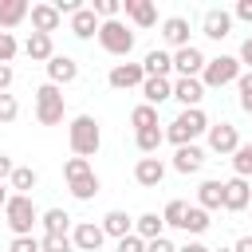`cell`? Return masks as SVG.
Masks as SVG:
<instances>
[{
    "label": "cell",
    "mask_w": 252,
    "mask_h": 252,
    "mask_svg": "<svg viewBox=\"0 0 252 252\" xmlns=\"http://www.w3.org/2000/svg\"><path fill=\"white\" fill-rule=\"evenodd\" d=\"M32 32H39V35H51V32H59V24H63V16L55 12V4H32Z\"/></svg>",
    "instance_id": "2e32d148"
},
{
    "label": "cell",
    "mask_w": 252,
    "mask_h": 252,
    "mask_svg": "<svg viewBox=\"0 0 252 252\" xmlns=\"http://www.w3.org/2000/svg\"><path fill=\"white\" fill-rule=\"evenodd\" d=\"M134 236H142V240H158V236H165V220H161V213H142V217H134Z\"/></svg>",
    "instance_id": "4316f807"
},
{
    "label": "cell",
    "mask_w": 252,
    "mask_h": 252,
    "mask_svg": "<svg viewBox=\"0 0 252 252\" xmlns=\"http://www.w3.org/2000/svg\"><path fill=\"white\" fill-rule=\"evenodd\" d=\"M39 185V173L32 169V165H16L12 169V177H8V189L12 193H20V197H32V189Z\"/></svg>",
    "instance_id": "484cf974"
},
{
    "label": "cell",
    "mask_w": 252,
    "mask_h": 252,
    "mask_svg": "<svg viewBox=\"0 0 252 252\" xmlns=\"http://www.w3.org/2000/svg\"><path fill=\"white\" fill-rule=\"evenodd\" d=\"M146 252H177V244L169 236H158V240H146Z\"/></svg>",
    "instance_id": "ee69618b"
},
{
    "label": "cell",
    "mask_w": 252,
    "mask_h": 252,
    "mask_svg": "<svg viewBox=\"0 0 252 252\" xmlns=\"http://www.w3.org/2000/svg\"><path fill=\"white\" fill-rule=\"evenodd\" d=\"M134 181H138L142 189H158V185L165 181V161H161L158 154L138 158V165H134Z\"/></svg>",
    "instance_id": "4fadbf2b"
},
{
    "label": "cell",
    "mask_w": 252,
    "mask_h": 252,
    "mask_svg": "<svg viewBox=\"0 0 252 252\" xmlns=\"http://www.w3.org/2000/svg\"><path fill=\"white\" fill-rule=\"evenodd\" d=\"M232 20H244V24H252V0H236V8H232Z\"/></svg>",
    "instance_id": "f6af8a7d"
},
{
    "label": "cell",
    "mask_w": 252,
    "mask_h": 252,
    "mask_svg": "<svg viewBox=\"0 0 252 252\" xmlns=\"http://www.w3.org/2000/svg\"><path fill=\"white\" fill-rule=\"evenodd\" d=\"M236 59H240V67H244V71H252V35L240 43V55H236Z\"/></svg>",
    "instance_id": "bcb514c9"
},
{
    "label": "cell",
    "mask_w": 252,
    "mask_h": 252,
    "mask_svg": "<svg viewBox=\"0 0 252 252\" xmlns=\"http://www.w3.org/2000/svg\"><path fill=\"white\" fill-rule=\"evenodd\" d=\"M177 252H213V248L201 244V240H185V244H177Z\"/></svg>",
    "instance_id": "681fc988"
},
{
    "label": "cell",
    "mask_w": 252,
    "mask_h": 252,
    "mask_svg": "<svg viewBox=\"0 0 252 252\" xmlns=\"http://www.w3.org/2000/svg\"><path fill=\"white\" fill-rule=\"evenodd\" d=\"M28 12H32V4H28V0H0V32L20 28V24L28 20Z\"/></svg>",
    "instance_id": "cb8c5ba5"
},
{
    "label": "cell",
    "mask_w": 252,
    "mask_h": 252,
    "mask_svg": "<svg viewBox=\"0 0 252 252\" xmlns=\"http://www.w3.org/2000/svg\"><path fill=\"white\" fill-rule=\"evenodd\" d=\"M12 79H16V71H12L8 63H0V94H8V87H12Z\"/></svg>",
    "instance_id": "7dc6e473"
},
{
    "label": "cell",
    "mask_w": 252,
    "mask_h": 252,
    "mask_svg": "<svg viewBox=\"0 0 252 252\" xmlns=\"http://www.w3.org/2000/svg\"><path fill=\"white\" fill-rule=\"evenodd\" d=\"M236 98H240V110L252 114V71H240V79H236Z\"/></svg>",
    "instance_id": "8d00e7d4"
},
{
    "label": "cell",
    "mask_w": 252,
    "mask_h": 252,
    "mask_svg": "<svg viewBox=\"0 0 252 252\" xmlns=\"http://www.w3.org/2000/svg\"><path fill=\"white\" fill-rule=\"evenodd\" d=\"M91 169H94V165H91L87 158H67V161H63V177H67V181H75V177H83V173H91Z\"/></svg>",
    "instance_id": "f35d334b"
},
{
    "label": "cell",
    "mask_w": 252,
    "mask_h": 252,
    "mask_svg": "<svg viewBox=\"0 0 252 252\" xmlns=\"http://www.w3.org/2000/svg\"><path fill=\"white\" fill-rule=\"evenodd\" d=\"M220 197H224V181H201V185H197V205H201L205 213L220 209Z\"/></svg>",
    "instance_id": "f1b7e54d"
},
{
    "label": "cell",
    "mask_w": 252,
    "mask_h": 252,
    "mask_svg": "<svg viewBox=\"0 0 252 252\" xmlns=\"http://www.w3.org/2000/svg\"><path fill=\"white\" fill-rule=\"evenodd\" d=\"M130 126H134V130H154V126H161V122H158V110H154V106L138 102V106L130 110Z\"/></svg>",
    "instance_id": "836d02e7"
},
{
    "label": "cell",
    "mask_w": 252,
    "mask_h": 252,
    "mask_svg": "<svg viewBox=\"0 0 252 252\" xmlns=\"http://www.w3.org/2000/svg\"><path fill=\"white\" fill-rule=\"evenodd\" d=\"M205 130H209V114H205L201 106H193V110H181L161 134H165V142H173V146H193Z\"/></svg>",
    "instance_id": "7a4b0ae2"
},
{
    "label": "cell",
    "mask_w": 252,
    "mask_h": 252,
    "mask_svg": "<svg viewBox=\"0 0 252 252\" xmlns=\"http://www.w3.org/2000/svg\"><path fill=\"white\" fill-rule=\"evenodd\" d=\"M232 252H252V236H240V240L232 244Z\"/></svg>",
    "instance_id": "f907efd6"
},
{
    "label": "cell",
    "mask_w": 252,
    "mask_h": 252,
    "mask_svg": "<svg viewBox=\"0 0 252 252\" xmlns=\"http://www.w3.org/2000/svg\"><path fill=\"white\" fill-rule=\"evenodd\" d=\"M122 12H126V20L134 24V28H154L158 24V8L150 4V0H122Z\"/></svg>",
    "instance_id": "e0dca14e"
},
{
    "label": "cell",
    "mask_w": 252,
    "mask_h": 252,
    "mask_svg": "<svg viewBox=\"0 0 252 252\" xmlns=\"http://www.w3.org/2000/svg\"><path fill=\"white\" fill-rule=\"evenodd\" d=\"M248 205H252V185H248L244 177H232V181H224L220 209H224V213H244Z\"/></svg>",
    "instance_id": "30bf717a"
},
{
    "label": "cell",
    "mask_w": 252,
    "mask_h": 252,
    "mask_svg": "<svg viewBox=\"0 0 252 252\" xmlns=\"http://www.w3.org/2000/svg\"><path fill=\"white\" fill-rule=\"evenodd\" d=\"M12 169H16V161H12L8 154H0V185H4L8 177H12Z\"/></svg>",
    "instance_id": "c3c4849f"
},
{
    "label": "cell",
    "mask_w": 252,
    "mask_h": 252,
    "mask_svg": "<svg viewBox=\"0 0 252 252\" xmlns=\"http://www.w3.org/2000/svg\"><path fill=\"white\" fill-rule=\"evenodd\" d=\"M16 118H20L16 94H0V126H8V122H16Z\"/></svg>",
    "instance_id": "60d3db41"
},
{
    "label": "cell",
    "mask_w": 252,
    "mask_h": 252,
    "mask_svg": "<svg viewBox=\"0 0 252 252\" xmlns=\"http://www.w3.org/2000/svg\"><path fill=\"white\" fill-rule=\"evenodd\" d=\"M102 240H106V232H102V224H94V220H79V224L71 228V244H75V252H98Z\"/></svg>",
    "instance_id": "8fae6325"
},
{
    "label": "cell",
    "mask_w": 252,
    "mask_h": 252,
    "mask_svg": "<svg viewBox=\"0 0 252 252\" xmlns=\"http://www.w3.org/2000/svg\"><path fill=\"white\" fill-rule=\"evenodd\" d=\"M20 55V43H16V35L12 32H0V63H8L12 67V59Z\"/></svg>",
    "instance_id": "ab89813d"
},
{
    "label": "cell",
    "mask_w": 252,
    "mask_h": 252,
    "mask_svg": "<svg viewBox=\"0 0 252 252\" xmlns=\"http://www.w3.org/2000/svg\"><path fill=\"white\" fill-rule=\"evenodd\" d=\"M39 224H43V232H71V213L67 209H43Z\"/></svg>",
    "instance_id": "4dcf8cb0"
},
{
    "label": "cell",
    "mask_w": 252,
    "mask_h": 252,
    "mask_svg": "<svg viewBox=\"0 0 252 252\" xmlns=\"http://www.w3.org/2000/svg\"><path fill=\"white\" fill-rule=\"evenodd\" d=\"M91 12H94L98 20H118V16H122V0H94Z\"/></svg>",
    "instance_id": "74e56055"
},
{
    "label": "cell",
    "mask_w": 252,
    "mask_h": 252,
    "mask_svg": "<svg viewBox=\"0 0 252 252\" xmlns=\"http://www.w3.org/2000/svg\"><path fill=\"white\" fill-rule=\"evenodd\" d=\"M39 252H75L71 232H43L39 236Z\"/></svg>",
    "instance_id": "e575fe53"
},
{
    "label": "cell",
    "mask_w": 252,
    "mask_h": 252,
    "mask_svg": "<svg viewBox=\"0 0 252 252\" xmlns=\"http://www.w3.org/2000/svg\"><path fill=\"white\" fill-rule=\"evenodd\" d=\"M161 39H165L173 51L189 47V20H185V16H165V20H161Z\"/></svg>",
    "instance_id": "ac0fdd59"
},
{
    "label": "cell",
    "mask_w": 252,
    "mask_h": 252,
    "mask_svg": "<svg viewBox=\"0 0 252 252\" xmlns=\"http://www.w3.org/2000/svg\"><path fill=\"white\" fill-rule=\"evenodd\" d=\"M106 83L114 91H138L146 83V71H142V63H114L110 75H106Z\"/></svg>",
    "instance_id": "9c48e42d"
},
{
    "label": "cell",
    "mask_w": 252,
    "mask_h": 252,
    "mask_svg": "<svg viewBox=\"0 0 252 252\" xmlns=\"http://www.w3.org/2000/svg\"><path fill=\"white\" fill-rule=\"evenodd\" d=\"M232 173L236 177H252V142H240L236 150H232Z\"/></svg>",
    "instance_id": "d6a6232c"
},
{
    "label": "cell",
    "mask_w": 252,
    "mask_h": 252,
    "mask_svg": "<svg viewBox=\"0 0 252 252\" xmlns=\"http://www.w3.org/2000/svg\"><path fill=\"white\" fill-rule=\"evenodd\" d=\"M240 59L236 55H213V59H205V71H201V83H205V91H220V87H228V83H236L240 79Z\"/></svg>",
    "instance_id": "5b68a950"
},
{
    "label": "cell",
    "mask_w": 252,
    "mask_h": 252,
    "mask_svg": "<svg viewBox=\"0 0 252 252\" xmlns=\"http://www.w3.org/2000/svg\"><path fill=\"white\" fill-rule=\"evenodd\" d=\"M51 4H55V12H59V16H67V20L83 8V0H51Z\"/></svg>",
    "instance_id": "7bdbcfd3"
},
{
    "label": "cell",
    "mask_w": 252,
    "mask_h": 252,
    "mask_svg": "<svg viewBox=\"0 0 252 252\" xmlns=\"http://www.w3.org/2000/svg\"><path fill=\"white\" fill-rule=\"evenodd\" d=\"M67 189H71V197H75V201H91V197L102 189V181H98V173L91 169V173H83V177L67 181Z\"/></svg>",
    "instance_id": "83f0119b"
},
{
    "label": "cell",
    "mask_w": 252,
    "mask_h": 252,
    "mask_svg": "<svg viewBox=\"0 0 252 252\" xmlns=\"http://www.w3.org/2000/svg\"><path fill=\"white\" fill-rule=\"evenodd\" d=\"M205 161H209V158H205V146H197V142H193V146H177L169 165H173L177 173H185V177H189V173H201V165H205Z\"/></svg>",
    "instance_id": "9a60e30c"
},
{
    "label": "cell",
    "mask_w": 252,
    "mask_h": 252,
    "mask_svg": "<svg viewBox=\"0 0 252 252\" xmlns=\"http://www.w3.org/2000/svg\"><path fill=\"white\" fill-rule=\"evenodd\" d=\"M98 24H102V20L91 12V4H83V8L67 20V28H71V35H75V39H91V35H98Z\"/></svg>",
    "instance_id": "44dd1931"
},
{
    "label": "cell",
    "mask_w": 252,
    "mask_h": 252,
    "mask_svg": "<svg viewBox=\"0 0 252 252\" xmlns=\"http://www.w3.org/2000/svg\"><path fill=\"white\" fill-rule=\"evenodd\" d=\"M8 197H12V193H8V185H0V209L8 205Z\"/></svg>",
    "instance_id": "816d5d0a"
},
{
    "label": "cell",
    "mask_w": 252,
    "mask_h": 252,
    "mask_svg": "<svg viewBox=\"0 0 252 252\" xmlns=\"http://www.w3.org/2000/svg\"><path fill=\"white\" fill-rule=\"evenodd\" d=\"M67 142H71V154L75 158H94L98 154V146H102V126H98V118L94 114H75L71 118V126H67Z\"/></svg>",
    "instance_id": "6da1fadb"
},
{
    "label": "cell",
    "mask_w": 252,
    "mask_h": 252,
    "mask_svg": "<svg viewBox=\"0 0 252 252\" xmlns=\"http://www.w3.org/2000/svg\"><path fill=\"white\" fill-rule=\"evenodd\" d=\"M43 67H47V83H55V87H67V83L79 79V59H71V55H59L55 51Z\"/></svg>",
    "instance_id": "7c38bea8"
},
{
    "label": "cell",
    "mask_w": 252,
    "mask_h": 252,
    "mask_svg": "<svg viewBox=\"0 0 252 252\" xmlns=\"http://www.w3.org/2000/svg\"><path fill=\"white\" fill-rule=\"evenodd\" d=\"M185 209H189V205L173 197V201L161 209V220H165V228H181V220H185Z\"/></svg>",
    "instance_id": "d590c367"
},
{
    "label": "cell",
    "mask_w": 252,
    "mask_h": 252,
    "mask_svg": "<svg viewBox=\"0 0 252 252\" xmlns=\"http://www.w3.org/2000/svg\"><path fill=\"white\" fill-rule=\"evenodd\" d=\"M173 71H177V79H201V71H205V51L201 47H181V51H173Z\"/></svg>",
    "instance_id": "ba28073f"
},
{
    "label": "cell",
    "mask_w": 252,
    "mask_h": 252,
    "mask_svg": "<svg viewBox=\"0 0 252 252\" xmlns=\"http://www.w3.org/2000/svg\"><path fill=\"white\" fill-rule=\"evenodd\" d=\"M161 142H165V134H161V126H154V130H134V146L142 150V158H150V154H158V150H161Z\"/></svg>",
    "instance_id": "f546056e"
},
{
    "label": "cell",
    "mask_w": 252,
    "mask_h": 252,
    "mask_svg": "<svg viewBox=\"0 0 252 252\" xmlns=\"http://www.w3.org/2000/svg\"><path fill=\"white\" fill-rule=\"evenodd\" d=\"M201 32L209 35V39H228L232 35V12H224V8H209L205 16H201Z\"/></svg>",
    "instance_id": "5bb4252c"
},
{
    "label": "cell",
    "mask_w": 252,
    "mask_h": 252,
    "mask_svg": "<svg viewBox=\"0 0 252 252\" xmlns=\"http://www.w3.org/2000/svg\"><path fill=\"white\" fill-rule=\"evenodd\" d=\"M138 91H142L146 106H154V110H158L161 102H169V98H173V79H146Z\"/></svg>",
    "instance_id": "7402d4cb"
},
{
    "label": "cell",
    "mask_w": 252,
    "mask_h": 252,
    "mask_svg": "<svg viewBox=\"0 0 252 252\" xmlns=\"http://www.w3.org/2000/svg\"><path fill=\"white\" fill-rule=\"evenodd\" d=\"M98 43H102L106 55L126 59V55L134 51V32H130L122 20H102V24H98Z\"/></svg>",
    "instance_id": "8992f818"
},
{
    "label": "cell",
    "mask_w": 252,
    "mask_h": 252,
    "mask_svg": "<svg viewBox=\"0 0 252 252\" xmlns=\"http://www.w3.org/2000/svg\"><path fill=\"white\" fill-rule=\"evenodd\" d=\"M24 55H28L32 63H47V59L55 55V43H51V35H39V32H32V35L24 39Z\"/></svg>",
    "instance_id": "d4e9b609"
},
{
    "label": "cell",
    "mask_w": 252,
    "mask_h": 252,
    "mask_svg": "<svg viewBox=\"0 0 252 252\" xmlns=\"http://www.w3.org/2000/svg\"><path fill=\"white\" fill-rule=\"evenodd\" d=\"M173 98L181 102V110H193L205 98V83L201 79H173Z\"/></svg>",
    "instance_id": "ffe728a7"
},
{
    "label": "cell",
    "mask_w": 252,
    "mask_h": 252,
    "mask_svg": "<svg viewBox=\"0 0 252 252\" xmlns=\"http://www.w3.org/2000/svg\"><path fill=\"white\" fill-rule=\"evenodd\" d=\"M213 252H232V248H213Z\"/></svg>",
    "instance_id": "f5cc1de1"
},
{
    "label": "cell",
    "mask_w": 252,
    "mask_h": 252,
    "mask_svg": "<svg viewBox=\"0 0 252 252\" xmlns=\"http://www.w3.org/2000/svg\"><path fill=\"white\" fill-rule=\"evenodd\" d=\"M248 209H252V205H248Z\"/></svg>",
    "instance_id": "db71d44e"
},
{
    "label": "cell",
    "mask_w": 252,
    "mask_h": 252,
    "mask_svg": "<svg viewBox=\"0 0 252 252\" xmlns=\"http://www.w3.org/2000/svg\"><path fill=\"white\" fill-rule=\"evenodd\" d=\"M0 213H4V224L12 228V236H32V228L39 224V209H35V201H32V197H20V193H12L8 205H4Z\"/></svg>",
    "instance_id": "3957f363"
},
{
    "label": "cell",
    "mask_w": 252,
    "mask_h": 252,
    "mask_svg": "<svg viewBox=\"0 0 252 252\" xmlns=\"http://www.w3.org/2000/svg\"><path fill=\"white\" fill-rule=\"evenodd\" d=\"M67 114V102H63V87L55 83H43L35 87V122L39 126H59Z\"/></svg>",
    "instance_id": "277c9868"
},
{
    "label": "cell",
    "mask_w": 252,
    "mask_h": 252,
    "mask_svg": "<svg viewBox=\"0 0 252 252\" xmlns=\"http://www.w3.org/2000/svg\"><path fill=\"white\" fill-rule=\"evenodd\" d=\"M98 224H102V232H106V236H114V240H122V236H130V232H134V217H130L126 209H110Z\"/></svg>",
    "instance_id": "603a6c76"
},
{
    "label": "cell",
    "mask_w": 252,
    "mask_h": 252,
    "mask_svg": "<svg viewBox=\"0 0 252 252\" xmlns=\"http://www.w3.org/2000/svg\"><path fill=\"white\" fill-rule=\"evenodd\" d=\"M209 224H213V220H209V213H205L201 205H189V209H185V220H181V232H189V236H201Z\"/></svg>",
    "instance_id": "1f68e13d"
},
{
    "label": "cell",
    "mask_w": 252,
    "mask_h": 252,
    "mask_svg": "<svg viewBox=\"0 0 252 252\" xmlns=\"http://www.w3.org/2000/svg\"><path fill=\"white\" fill-rule=\"evenodd\" d=\"M205 142H209V154L232 158V150L240 146V130H236L232 122H209V130H205Z\"/></svg>",
    "instance_id": "52a82bcc"
},
{
    "label": "cell",
    "mask_w": 252,
    "mask_h": 252,
    "mask_svg": "<svg viewBox=\"0 0 252 252\" xmlns=\"http://www.w3.org/2000/svg\"><path fill=\"white\" fill-rule=\"evenodd\" d=\"M8 252H39V236H12Z\"/></svg>",
    "instance_id": "b9f144b4"
},
{
    "label": "cell",
    "mask_w": 252,
    "mask_h": 252,
    "mask_svg": "<svg viewBox=\"0 0 252 252\" xmlns=\"http://www.w3.org/2000/svg\"><path fill=\"white\" fill-rule=\"evenodd\" d=\"M142 71H146V79H169V71H173V51H161V47L146 51V55H142Z\"/></svg>",
    "instance_id": "d6986e66"
}]
</instances>
